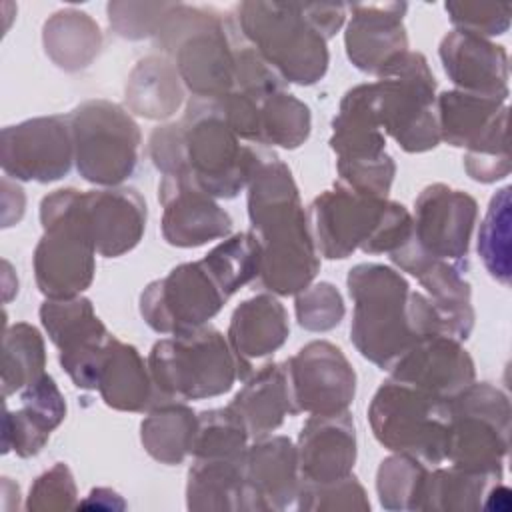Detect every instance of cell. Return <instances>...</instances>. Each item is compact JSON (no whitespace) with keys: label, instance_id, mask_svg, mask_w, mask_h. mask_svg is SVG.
I'll list each match as a JSON object with an SVG mask.
<instances>
[{"label":"cell","instance_id":"1","mask_svg":"<svg viewBox=\"0 0 512 512\" xmlns=\"http://www.w3.org/2000/svg\"><path fill=\"white\" fill-rule=\"evenodd\" d=\"M246 188L248 218L260 244L254 282L278 296L298 294L316 278L320 258L292 172L278 156L262 150Z\"/></svg>","mask_w":512,"mask_h":512},{"label":"cell","instance_id":"2","mask_svg":"<svg viewBox=\"0 0 512 512\" xmlns=\"http://www.w3.org/2000/svg\"><path fill=\"white\" fill-rule=\"evenodd\" d=\"M148 154L164 176L188 178L214 198H234L248 186L262 150L240 144L216 100L192 96L178 122L154 128Z\"/></svg>","mask_w":512,"mask_h":512},{"label":"cell","instance_id":"3","mask_svg":"<svg viewBox=\"0 0 512 512\" xmlns=\"http://www.w3.org/2000/svg\"><path fill=\"white\" fill-rule=\"evenodd\" d=\"M346 286L354 300L350 340L382 370H390L420 338L444 334L430 298L410 290L406 278L390 266L356 264Z\"/></svg>","mask_w":512,"mask_h":512},{"label":"cell","instance_id":"4","mask_svg":"<svg viewBox=\"0 0 512 512\" xmlns=\"http://www.w3.org/2000/svg\"><path fill=\"white\" fill-rule=\"evenodd\" d=\"M306 218L318 256L328 260L356 250L392 254L412 236V216L400 202L364 196L340 182L312 200Z\"/></svg>","mask_w":512,"mask_h":512},{"label":"cell","instance_id":"5","mask_svg":"<svg viewBox=\"0 0 512 512\" xmlns=\"http://www.w3.org/2000/svg\"><path fill=\"white\" fill-rule=\"evenodd\" d=\"M154 42L194 98L216 100L234 90L236 28L218 10L174 2Z\"/></svg>","mask_w":512,"mask_h":512},{"label":"cell","instance_id":"6","mask_svg":"<svg viewBox=\"0 0 512 512\" xmlns=\"http://www.w3.org/2000/svg\"><path fill=\"white\" fill-rule=\"evenodd\" d=\"M232 24L284 82L310 86L324 78L328 40L312 20L310 2H240Z\"/></svg>","mask_w":512,"mask_h":512},{"label":"cell","instance_id":"7","mask_svg":"<svg viewBox=\"0 0 512 512\" xmlns=\"http://www.w3.org/2000/svg\"><path fill=\"white\" fill-rule=\"evenodd\" d=\"M82 194L60 188L40 202L42 238L34 250L38 290L52 300L80 296L94 280L96 246L88 232Z\"/></svg>","mask_w":512,"mask_h":512},{"label":"cell","instance_id":"8","mask_svg":"<svg viewBox=\"0 0 512 512\" xmlns=\"http://www.w3.org/2000/svg\"><path fill=\"white\" fill-rule=\"evenodd\" d=\"M364 90L380 130L404 152H428L438 146L436 80L420 52L408 50L398 56L376 82L364 84Z\"/></svg>","mask_w":512,"mask_h":512},{"label":"cell","instance_id":"9","mask_svg":"<svg viewBox=\"0 0 512 512\" xmlns=\"http://www.w3.org/2000/svg\"><path fill=\"white\" fill-rule=\"evenodd\" d=\"M148 370L164 400H202L228 392L240 364L228 338L214 326L158 340L148 354Z\"/></svg>","mask_w":512,"mask_h":512},{"label":"cell","instance_id":"10","mask_svg":"<svg viewBox=\"0 0 512 512\" xmlns=\"http://www.w3.org/2000/svg\"><path fill=\"white\" fill-rule=\"evenodd\" d=\"M368 422L374 438L394 454H406L424 464L446 460L448 398L388 378L372 396Z\"/></svg>","mask_w":512,"mask_h":512},{"label":"cell","instance_id":"11","mask_svg":"<svg viewBox=\"0 0 512 512\" xmlns=\"http://www.w3.org/2000/svg\"><path fill=\"white\" fill-rule=\"evenodd\" d=\"M446 460L452 466L500 476L510 446V402L490 382H472L448 398Z\"/></svg>","mask_w":512,"mask_h":512},{"label":"cell","instance_id":"12","mask_svg":"<svg viewBox=\"0 0 512 512\" xmlns=\"http://www.w3.org/2000/svg\"><path fill=\"white\" fill-rule=\"evenodd\" d=\"M74 164L92 184L118 186L138 164L140 128L118 104L94 98L78 104L70 114Z\"/></svg>","mask_w":512,"mask_h":512},{"label":"cell","instance_id":"13","mask_svg":"<svg viewBox=\"0 0 512 512\" xmlns=\"http://www.w3.org/2000/svg\"><path fill=\"white\" fill-rule=\"evenodd\" d=\"M228 296L202 260L184 262L152 280L140 294V314L158 334H184L206 326Z\"/></svg>","mask_w":512,"mask_h":512},{"label":"cell","instance_id":"14","mask_svg":"<svg viewBox=\"0 0 512 512\" xmlns=\"http://www.w3.org/2000/svg\"><path fill=\"white\" fill-rule=\"evenodd\" d=\"M294 414L346 412L356 394V372L328 340H312L284 362Z\"/></svg>","mask_w":512,"mask_h":512},{"label":"cell","instance_id":"15","mask_svg":"<svg viewBox=\"0 0 512 512\" xmlns=\"http://www.w3.org/2000/svg\"><path fill=\"white\" fill-rule=\"evenodd\" d=\"M74 162V142L66 116H40L6 126L0 136V164L16 180L54 182Z\"/></svg>","mask_w":512,"mask_h":512},{"label":"cell","instance_id":"16","mask_svg":"<svg viewBox=\"0 0 512 512\" xmlns=\"http://www.w3.org/2000/svg\"><path fill=\"white\" fill-rule=\"evenodd\" d=\"M476 216L478 204L468 192L430 184L414 200L412 240L426 254L468 268Z\"/></svg>","mask_w":512,"mask_h":512},{"label":"cell","instance_id":"17","mask_svg":"<svg viewBox=\"0 0 512 512\" xmlns=\"http://www.w3.org/2000/svg\"><path fill=\"white\" fill-rule=\"evenodd\" d=\"M40 322L60 350L58 360L70 380L76 384L86 382L94 374L110 338L92 302L84 296L46 298L40 306Z\"/></svg>","mask_w":512,"mask_h":512},{"label":"cell","instance_id":"18","mask_svg":"<svg viewBox=\"0 0 512 512\" xmlns=\"http://www.w3.org/2000/svg\"><path fill=\"white\" fill-rule=\"evenodd\" d=\"M390 260L400 270L412 274L422 288H426V296L440 316L444 334L466 340L476 318L470 298V284L464 280L466 268L426 254L412 240V236L390 254Z\"/></svg>","mask_w":512,"mask_h":512},{"label":"cell","instance_id":"19","mask_svg":"<svg viewBox=\"0 0 512 512\" xmlns=\"http://www.w3.org/2000/svg\"><path fill=\"white\" fill-rule=\"evenodd\" d=\"M162 236L178 248H196L230 234L232 218L216 198L182 176H162Z\"/></svg>","mask_w":512,"mask_h":512},{"label":"cell","instance_id":"20","mask_svg":"<svg viewBox=\"0 0 512 512\" xmlns=\"http://www.w3.org/2000/svg\"><path fill=\"white\" fill-rule=\"evenodd\" d=\"M244 510H284L298 498L296 446L286 436H260L242 456Z\"/></svg>","mask_w":512,"mask_h":512},{"label":"cell","instance_id":"21","mask_svg":"<svg viewBox=\"0 0 512 512\" xmlns=\"http://www.w3.org/2000/svg\"><path fill=\"white\" fill-rule=\"evenodd\" d=\"M350 22L344 32L348 60L362 72L378 76L390 62L408 52L404 28L406 2L346 4Z\"/></svg>","mask_w":512,"mask_h":512},{"label":"cell","instance_id":"22","mask_svg":"<svg viewBox=\"0 0 512 512\" xmlns=\"http://www.w3.org/2000/svg\"><path fill=\"white\" fill-rule=\"evenodd\" d=\"M390 378L450 398L476 378L472 356L458 338L430 334L420 338L390 370Z\"/></svg>","mask_w":512,"mask_h":512},{"label":"cell","instance_id":"23","mask_svg":"<svg viewBox=\"0 0 512 512\" xmlns=\"http://www.w3.org/2000/svg\"><path fill=\"white\" fill-rule=\"evenodd\" d=\"M300 484H326L352 474L356 462V428L350 412L310 414L298 444Z\"/></svg>","mask_w":512,"mask_h":512},{"label":"cell","instance_id":"24","mask_svg":"<svg viewBox=\"0 0 512 512\" xmlns=\"http://www.w3.org/2000/svg\"><path fill=\"white\" fill-rule=\"evenodd\" d=\"M438 54L444 72L458 86L456 90L508 98V54L504 46L456 28L442 38Z\"/></svg>","mask_w":512,"mask_h":512},{"label":"cell","instance_id":"25","mask_svg":"<svg viewBox=\"0 0 512 512\" xmlns=\"http://www.w3.org/2000/svg\"><path fill=\"white\" fill-rule=\"evenodd\" d=\"M84 216L96 252L116 258L142 240L146 228V202L134 188H104L82 194Z\"/></svg>","mask_w":512,"mask_h":512},{"label":"cell","instance_id":"26","mask_svg":"<svg viewBox=\"0 0 512 512\" xmlns=\"http://www.w3.org/2000/svg\"><path fill=\"white\" fill-rule=\"evenodd\" d=\"M66 416L64 396L50 374L22 388L20 408L6 410L4 416V452H16L20 458L38 454Z\"/></svg>","mask_w":512,"mask_h":512},{"label":"cell","instance_id":"27","mask_svg":"<svg viewBox=\"0 0 512 512\" xmlns=\"http://www.w3.org/2000/svg\"><path fill=\"white\" fill-rule=\"evenodd\" d=\"M288 334L286 308L272 294H258L236 306L228 326V344L238 358L242 380L252 374V360L276 352Z\"/></svg>","mask_w":512,"mask_h":512},{"label":"cell","instance_id":"28","mask_svg":"<svg viewBox=\"0 0 512 512\" xmlns=\"http://www.w3.org/2000/svg\"><path fill=\"white\" fill-rule=\"evenodd\" d=\"M96 390L110 408L122 412H148L164 402L140 352L116 336L106 342Z\"/></svg>","mask_w":512,"mask_h":512},{"label":"cell","instance_id":"29","mask_svg":"<svg viewBox=\"0 0 512 512\" xmlns=\"http://www.w3.org/2000/svg\"><path fill=\"white\" fill-rule=\"evenodd\" d=\"M254 438L282 426L286 416H296L290 400L284 364L270 362L246 378L242 390L228 404Z\"/></svg>","mask_w":512,"mask_h":512},{"label":"cell","instance_id":"30","mask_svg":"<svg viewBox=\"0 0 512 512\" xmlns=\"http://www.w3.org/2000/svg\"><path fill=\"white\" fill-rule=\"evenodd\" d=\"M508 114L504 98L446 90L436 98V122L440 140L456 148H472L496 122Z\"/></svg>","mask_w":512,"mask_h":512},{"label":"cell","instance_id":"31","mask_svg":"<svg viewBox=\"0 0 512 512\" xmlns=\"http://www.w3.org/2000/svg\"><path fill=\"white\" fill-rule=\"evenodd\" d=\"M44 50L50 60L68 72L82 70L98 56L102 32L96 20L76 8L54 12L42 28Z\"/></svg>","mask_w":512,"mask_h":512},{"label":"cell","instance_id":"32","mask_svg":"<svg viewBox=\"0 0 512 512\" xmlns=\"http://www.w3.org/2000/svg\"><path fill=\"white\" fill-rule=\"evenodd\" d=\"M184 90L172 60L146 56L130 72L126 82V102L134 114L162 120L170 118L182 104Z\"/></svg>","mask_w":512,"mask_h":512},{"label":"cell","instance_id":"33","mask_svg":"<svg viewBox=\"0 0 512 512\" xmlns=\"http://www.w3.org/2000/svg\"><path fill=\"white\" fill-rule=\"evenodd\" d=\"M190 510H244L242 458H194L186 482Z\"/></svg>","mask_w":512,"mask_h":512},{"label":"cell","instance_id":"34","mask_svg":"<svg viewBox=\"0 0 512 512\" xmlns=\"http://www.w3.org/2000/svg\"><path fill=\"white\" fill-rule=\"evenodd\" d=\"M196 414L180 400H164L140 424L144 450L162 464H180L190 454Z\"/></svg>","mask_w":512,"mask_h":512},{"label":"cell","instance_id":"35","mask_svg":"<svg viewBox=\"0 0 512 512\" xmlns=\"http://www.w3.org/2000/svg\"><path fill=\"white\" fill-rule=\"evenodd\" d=\"M46 368V350L40 332L18 322L4 330L2 336V396L8 398L16 390L36 382Z\"/></svg>","mask_w":512,"mask_h":512},{"label":"cell","instance_id":"36","mask_svg":"<svg viewBox=\"0 0 512 512\" xmlns=\"http://www.w3.org/2000/svg\"><path fill=\"white\" fill-rule=\"evenodd\" d=\"M310 108L294 94L272 92L260 100L258 108V144L294 150L310 136Z\"/></svg>","mask_w":512,"mask_h":512},{"label":"cell","instance_id":"37","mask_svg":"<svg viewBox=\"0 0 512 512\" xmlns=\"http://www.w3.org/2000/svg\"><path fill=\"white\" fill-rule=\"evenodd\" d=\"M502 480L500 476L466 472L456 466L436 468L428 472L422 510L462 512L482 508L490 484Z\"/></svg>","mask_w":512,"mask_h":512},{"label":"cell","instance_id":"38","mask_svg":"<svg viewBox=\"0 0 512 512\" xmlns=\"http://www.w3.org/2000/svg\"><path fill=\"white\" fill-rule=\"evenodd\" d=\"M510 186L500 188L488 204L486 216L478 230V256L488 274L508 286L512 276V246H510Z\"/></svg>","mask_w":512,"mask_h":512},{"label":"cell","instance_id":"39","mask_svg":"<svg viewBox=\"0 0 512 512\" xmlns=\"http://www.w3.org/2000/svg\"><path fill=\"white\" fill-rule=\"evenodd\" d=\"M202 262L230 298L260 272V244L252 232H238L214 246Z\"/></svg>","mask_w":512,"mask_h":512},{"label":"cell","instance_id":"40","mask_svg":"<svg viewBox=\"0 0 512 512\" xmlns=\"http://www.w3.org/2000/svg\"><path fill=\"white\" fill-rule=\"evenodd\" d=\"M428 468L418 458L394 454L380 462L376 492L386 510H422Z\"/></svg>","mask_w":512,"mask_h":512},{"label":"cell","instance_id":"41","mask_svg":"<svg viewBox=\"0 0 512 512\" xmlns=\"http://www.w3.org/2000/svg\"><path fill=\"white\" fill-rule=\"evenodd\" d=\"M248 436L246 426L230 406L204 410L196 414L190 454L194 458H242Z\"/></svg>","mask_w":512,"mask_h":512},{"label":"cell","instance_id":"42","mask_svg":"<svg viewBox=\"0 0 512 512\" xmlns=\"http://www.w3.org/2000/svg\"><path fill=\"white\" fill-rule=\"evenodd\" d=\"M508 114L502 116L496 126L464 154V170L476 182H496L510 174V150L506 136Z\"/></svg>","mask_w":512,"mask_h":512},{"label":"cell","instance_id":"43","mask_svg":"<svg viewBox=\"0 0 512 512\" xmlns=\"http://www.w3.org/2000/svg\"><path fill=\"white\" fill-rule=\"evenodd\" d=\"M296 320L304 330L326 332L344 318V300L330 282L310 284L296 294Z\"/></svg>","mask_w":512,"mask_h":512},{"label":"cell","instance_id":"44","mask_svg":"<svg viewBox=\"0 0 512 512\" xmlns=\"http://www.w3.org/2000/svg\"><path fill=\"white\" fill-rule=\"evenodd\" d=\"M300 510H370L366 490L356 476H346L326 484H300Z\"/></svg>","mask_w":512,"mask_h":512},{"label":"cell","instance_id":"45","mask_svg":"<svg viewBox=\"0 0 512 512\" xmlns=\"http://www.w3.org/2000/svg\"><path fill=\"white\" fill-rule=\"evenodd\" d=\"M174 2H108L110 28L128 40L154 36Z\"/></svg>","mask_w":512,"mask_h":512},{"label":"cell","instance_id":"46","mask_svg":"<svg viewBox=\"0 0 512 512\" xmlns=\"http://www.w3.org/2000/svg\"><path fill=\"white\" fill-rule=\"evenodd\" d=\"M450 22L458 30L478 36H500L510 28L512 4L510 2H446Z\"/></svg>","mask_w":512,"mask_h":512},{"label":"cell","instance_id":"47","mask_svg":"<svg viewBox=\"0 0 512 512\" xmlns=\"http://www.w3.org/2000/svg\"><path fill=\"white\" fill-rule=\"evenodd\" d=\"M336 170L340 176V184L374 198H386L390 186L394 182L396 164L392 156L382 154L370 160H356V162H336Z\"/></svg>","mask_w":512,"mask_h":512},{"label":"cell","instance_id":"48","mask_svg":"<svg viewBox=\"0 0 512 512\" xmlns=\"http://www.w3.org/2000/svg\"><path fill=\"white\" fill-rule=\"evenodd\" d=\"M76 506V484L70 468L62 462L40 474L30 486L28 510H66Z\"/></svg>","mask_w":512,"mask_h":512},{"label":"cell","instance_id":"49","mask_svg":"<svg viewBox=\"0 0 512 512\" xmlns=\"http://www.w3.org/2000/svg\"><path fill=\"white\" fill-rule=\"evenodd\" d=\"M78 508H96V510H122L126 508L124 500L110 488H94Z\"/></svg>","mask_w":512,"mask_h":512},{"label":"cell","instance_id":"50","mask_svg":"<svg viewBox=\"0 0 512 512\" xmlns=\"http://www.w3.org/2000/svg\"><path fill=\"white\" fill-rule=\"evenodd\" d=\"M482 508H488V510H502V512L510 508V490H508V486L502 484V480L490 484V488L486 490Z\"/></svg>","mask_w":512,"mask_h":512}]
</instances>
